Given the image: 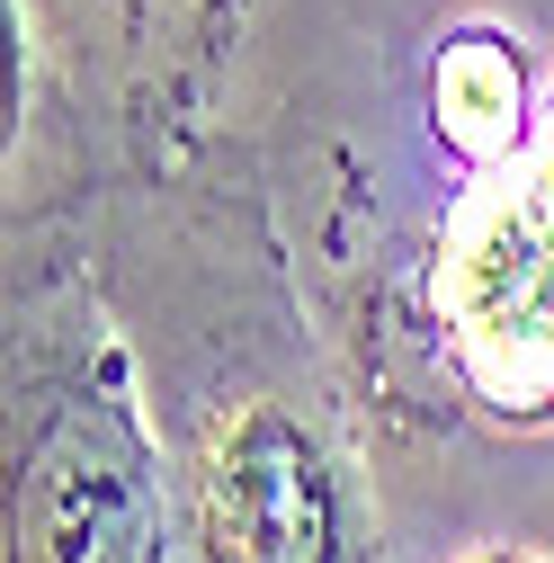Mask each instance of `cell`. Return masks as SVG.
<instances>
[{
    "instance_id": "1",
    "label": "cell",
    "mask_w": 554,
    "mask_h": 563,
    "mask_svg": "<svg viewBox=\"0 0 554 563\" xmlns=\"http://www.w3.org/2000/svg\"><path fill=\"white\" fill-rule=\"evenodd\" d=\"M465 376L501 411H554V108L501 188H483L439 268Z\"/></svg>"
},
{
    "instance_id": "2",
    "label": "cell",
    "mask_w": 554,
    "mask_h": 563,
    "mask_svg": "<svg viewBox=\"0 0 554 563\" xmlns=\"http://www.w3.org/2000/svg\"><path fill=\"white\" fill-rule=\"evenodd\" d=\"M19 563H153L162 501L153 465L117 420H63L19 474Z\"/></svg>"
},
{
    "instance_id": "3",
    "label": "cell",
    "mask_w": 554,
    "mask_h": 563,
    "mask_svg": "<svg viewBox=\"0 0 554 563\" xmlns=\"http://www.w3.org/2000/svg\"><path fill=\"white\" fill-rule=\"evenodd\" d=\"M206 563H322V465L277 411H242L206 456Z\"/></svg>"
},
{
    "instance_id": "4",
    "label": "cell",
    "mask_w": 554,
    "mask_h": 563,
    "mask_svg": "<svg viewBox=\"0 0 554 563\" xmlns=\"http://www.w3.org/2000/svg\"><path fill=\"white\" fill-rule=\"evenodd\" d=\"M439 108H447V134H456L465 153L519 144V73H510V54H501L492 36L447 45V63H439Z\"/></svg>"
},
{
    "instance_id": "5",
    "label": "cell",
    "mask_w": 554,
    "mask_h": 563,
    "mask_svg": "<svg viewBox=\"0 0 554 563\" xmlns=\"http://www.w3.org/2000/svg\"><path fill=\"white\" fill-rule=\"evenodd\" d=\"M465 563H536L528 545H483V554H465Z\"/></svg>"
}]
</instances>
